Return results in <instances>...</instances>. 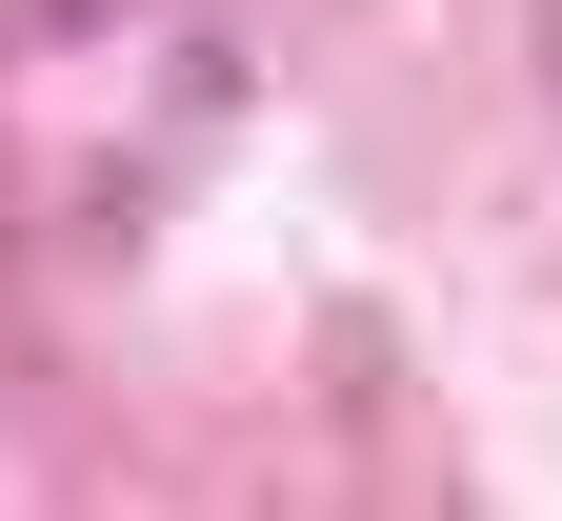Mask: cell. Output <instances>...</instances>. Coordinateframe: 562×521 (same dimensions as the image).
<instances>
[{
	"mask_svg": "<svg viewBox=\"0 0 562 521\" xmlns=\"http://www.w3.org/2000/svg\"><path fill=\"white\" fill-rule=\"evenodd\" d=\"M542 60H562V0H542Z\"/></svg>",
	"mask_w": 562,
	"mask_h": 521,
	"instance_id": "obj_1",
	"label": "cell"
}]
</instances>
